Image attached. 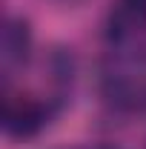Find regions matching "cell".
<instances>
[{
	"mask_svg": "<svg viewBox=\"0 0 146 149\" xmlns=\"http://www.w3.org/2000/svg\"><path fill=\"white\" fill-rule=\"evenodd\" d=\"M55 3H63V6H74V3H83V0H55Z\"/></svg>",
	"mask_w": 146,
	"mask_h": 149,
	"instance_id": "3",
	"label": "cell"
},
{
	"mask_svg": "<svg viewBox=\"0 0 146 149\" xmlns=\"http://www.w3.org/2000/svg\"><path fill=\"white\" fill-rule=\"evenodd\" d=\"M52 118V109L46 100L23 92H6L3 97V129L15 141L35 138Z\"/></svg>",
	"mask_w": 146,
	"mask_h": 149,
	"instance_id": "1",
	"label": "cell"
},
{
	"mask_svg": "<svg viewBox=\"0 0 146 149\" xmlns=\"http://www.w3.org/2000/svg\"><path fill=\"white\" fill-rule=\"evenodd\" d=\"M32 55V29L29 20L9 17L3 26V66H23Z\"/></svg>",
	"mask_w": 146,
	"mask_h": 149,
	"instance_id": "2",
	"label": "cell"
}]
</instances>
